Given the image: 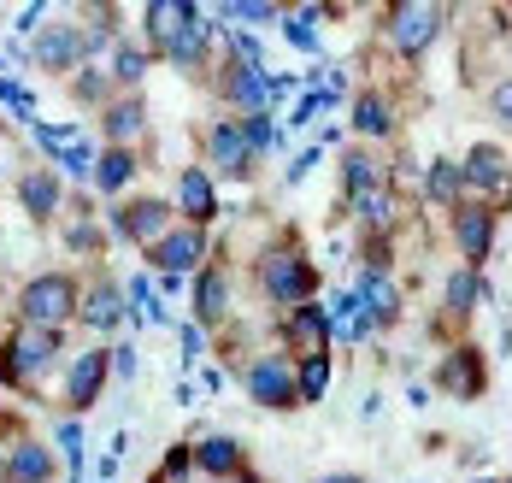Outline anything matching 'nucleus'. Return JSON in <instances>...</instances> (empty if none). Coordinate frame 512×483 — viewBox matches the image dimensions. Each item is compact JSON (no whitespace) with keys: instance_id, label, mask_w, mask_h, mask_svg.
I'll return each instance as SVG.
<instances>
[{"instance_id":"obj_1","label":"nucleus","mask_w":512,"mask_h":483,"mask_svg":"<svg viewBox=\"0 0 512 483\" xmlns=\"http://www.w3.org/2000/svg\"><path fill=\"white\" fill-rule=\"evenodd\" d=\"M18 313H24V324H36V330H59V324L77 313V283L65 271L30 277L24 295H18Z\"/></svg>"},{"instance_id":"obj_2","label":"nucleus","mask_w":512,"mask_h":483,"mask_svg":"<svg viewBox=\"0 0 512 483\" xmlns=\"http://www.w3.org/2000/svg\"><path fill=\"white\" fill-rule=\"evenodd\" d=\"M259 277H265V295H271V301H289V313L307 307L312 289H318V277H312V266L301 254H271V260L259 266Z\"/></svg>"},{"instance_id":"obj_3","label":"nucleus","mask_w":512,"mask_h":483,"mask_svg":"<svg viewBox=\"0 0 512 483\" xmlns=\"http://www.w3.org/2000/svg\"><path fill=\"white\" fill-rule=\"evenodd\" d=\"M389 36L407 59H418L436 36H442V6H395L389 12Z\"/></svg>"},{"instance_id":"obj_4","label":"nucleus","mask_w":512,"mask_h":483,"mask_svg":"<svg viewBox=\"0 0 512 483\" xmlns=\"http://www.w3.org/2000/svg\"><path fill=\"white\" fill-rule=\"evenodd\" d=\"M112 224L124 242H165L171 236V207L165 201H130V207H112Z\"/></svg>"},{"instance_id":"obj_5","label":"nucleus","mask_w":512,"mask_h":483,"mask_svg":"<svg viewBox=\"0 0 512 483\" xmlns=\"http://www.w3.org/2000/svg\"><path fill=\"white\" fill-rule=\"evenodd\" d=\"M59 330H36V324H24V336L6 348V360H12V372L18 377H36V372H48L53 360H59Z\"/></svg>"},{"instance_id":"obj_6","label":"nucleus","mask_w":512,"mask_h":483,"mask_svg":"<svg viewBox=\"0 0 512 483\" xmlns=\"http://www.w3.org/2000/svg\"><path fill=\"white\" fill-rule=\"evenodd\" d=\"M83 54H89V36L71 24H48L36 36V65H48V71H71V65H83Z\"/></svg>"},{"instance_id":"obj_7","label":"nucleus","mask_w":512,"mask_h":483,"mask_svg":"<svg viewBox=\"0 0 512 483\" xmlns=\"http://www.w3.org/2000/svg\"><path fill=\"white\" fill-rule=\"evenodd\" d=\"M248 395H254L259 407H295L301 401L295 395V372L283 360H259L254 372H248Z\"/></svg>"},{"instance_id":"obj_8","label":"nucleus","mask_w":512,"mask_h":483,"mask_svg":"<svg viewBox=\"0 0 512 483\" xmlns=\"http://www.w3.org/2000/svg\"><path fill=\"white\" fill-rule=\"evenodd\" d=\"M283 336H289V348H301V354H324V348H330V319H324V307H318V301L295 307V313L283 319Z\"/></svg>"},{"instance_id":"obj_9","label":"nucleus","mask_w":512,"mask_h":483,"mask_svg":"<svg viewBox=\"0 0 512 483\" xmlns=\"http://www.w3.org/2000/svg\"><path fill=\"white\" fill-rule=\"evenodd\" d=\"M460 183L465 189H501V183H507V154H501L495 142H477L460 165Z\"/></svg>"},{"instance_id":"obj_10","label":"nucleus","mask_w":512,"mask_h":483,"mask_svg":"<svg viewBox=\"0 0 512 483\" xmlns=\"http://www.w3.org/2000/svg\"><path fill=\"white\" fill-rule=\"evenodd\" d=\"M201 254H206V236L189 224V230H171L165 242H154V260L165 266V277H177V271H189V266H201Z\"/></svg>"},{"instance_id":"obj_11","label":"nucleus","mask_w":512,"mask_h":483,"mask_svg":"<svg viewBox=\"0 0 512 483\" xmlns=\"http://www.w3.org/2000/svg\"><path fill=\"white\" fill-rule=\"evenodd\" d=\"M454 236H460V248H465V260H471V266H477V260H489V248H495V218H489V207H460Z\"/></svg>"},{"instance_id":"obj_12","label":"nucleus","mask_w":512,"mask_h":483,"mask_svg":"<svg viewBox=\"0 0 512 483\" xmlns=\"http://www.w3.org/2000/svg\"><path fill=\"white\" fill-rule=\"evenodd\" d=\"M106 348H89L77 366H71V377H65V395H71V407H89L95 395H101V383H106Z\"/></svg>"},{"instance_id":"obj_13","label":"nucleus","mask_w":512,"mask_h":483,"mask_svg":"<svg viewBox=\"0 0 512 483\" xmlns=\"http://www.w3.org/2000/svg\"><path fill=\"white\" fill-rule=\"evenodd\" d=\"M48 478H53L48 442H18L12 460H6V472H0V483H48Z\"/></svg>"},{"instance_id":"obj_14","label":"nucleus","mask_w":512,"mask_h":483,"mask_svg":"<svg viewBox=\"0 0 512 483\" xmlns=\"http://www.w3.org/2000/svg\"><path fill=\"white\" fill-rule=\"evenodd\" d=\"M177 213L189 218L195 230L218 213V201H212V177H206V171H183V177H177Z\"/></svg>"},{"instance_id":"obj_15","label":"nucleus","mask_w":512,"mask_h":483,"mask_svg":"<svg viewBox=\"0 0 512 483\" xmlns=\"http://www.w3.org/2000/svg\"><path fill=\"white\" fill-rule=\"evenodd\" d=\"M206 154L218 160V171H248V160H254V148H248L242 124H212V136H206Z\"/></svg>"},{"instance_id":"obj_16","label":"nucleus","mask_w":512,"mask_h":483,"mask_svg":"<svg viewBox=\"0 0 512 483\" xmlns=\"http://www.w3.org/2000/svg\"><path fill=\"white\" fill-rule=\"evenodd\" d=\"M324 319H330V336H336V342H359V336H371V330H377V324L365 319L359 295H330Z\"/></svg>"},{"instance_id":"obj_17","label":"nucleus","mask_w":512,"mask_h":483,"mask_svg":"<svg viewBox=\"0 0 512 483\" xmlns=\"http://www.w3.org/2000/svg\"><path fill=\"white\" fill-rule=\"evenodd\" d=\"M354 295H359V307H365L371 324H389L395 313H401V295H395V283H389L383 271H365V283H359Z\"/></svg>"},{"instance_id":"obj_18","label":"nucleus","mask_w":512,"mask_h":483,"mask_svg":"<svg viewBox=\"0 0 512 483\" xmlns=\"http://www.w3.org/2000/svg\"><path fill=\"white\" fill-rule=\"evenodd\" d=\"M18 201H24V213L30 218H48L53 207H59V171H24L18 177Z\"/></svg>"},{"instance_id":"obj_19","label":"nucleus","mask_w":512,"mask_h":483,"mask_svg":"<svg viewBox=\"0 0 512 483\" xmlns=\"http://www.w3.org/2000/svg\"><path fill=\"white\" fill-rule=\"evenodd\" d=\"M189 12H195V6H183V0H148V6H142L148 36H154L159 48H171V42H177V30L189 24Z\"/></svg>"},{"instance_id":"obj_20","label":"nucleus","mask_w":512,"mask_h":483,"mask_svg":"<svg viewBox=\"0 0 512 483\" xmlns=\"http://www.w3.org/2000/svg\"><path fill=\"white\" fill-rule=\"evenodd\" d=\"M206 30H212V18H206L201 6H195V12H189V24H183V30H177V42H171V48H165V54H171V65H183V71H189V65H201Z\"/></svg>"},{"instance_id":"obj_21","label":"nucleus","mask_w":512,"mask_h":483,"mask_svg":"<svg viewBox=\"0 0 512 483\" xmlns=\"http://www.w3.org/2000/svg\"><path fill=\"white\" fill-rule=\"evenodd\" d=\"M224 307H230V277L224 271H201V283H195V319L212 324V319H224Z\"/></svg>"},{"instance_id":"obj_22","label":"nucleus","mask_w":512,"mask_h":483,"mask_svg":"<svg viewBox=\"0 0 512 483\" xmlns=\"http://www.w3.org/2000/svg\"><path fill=\"white\" fill-rule=\"evenodd\" d=\"M230 101L242 112H265L271 101V89H265V65H236V77H230Z\"/></svg>"},{"instance_id":"obj_23","label":"nucleus","mask_w":512,"mask_h":483,"mask_svg":"<svg viewBox=\"0 0 512 483\" xmlns=\"http://www.w3.org/2000/svg\"><path fill=\"white\" fill-rule=\"evenodd\" d=\"M77 313L95 324V330H112V324L124 319V295H118L112 283H95V289H89V301H77Z\"/></svg>"},{"instance_id":"obj_24","label":"nucleus","mask_w":512,"mask_h":483,"mask_svg":"<svg viewBox=\"0 0 512 483\" xmlns=\"http://www.w3.org/2000/svg\"><path fill=\"white\" fill-rule=\"evenodd\" d=\"M142 130H148V107H142V101H118V107H106V136H112V148L136 142Z\"/></svg>"},{"instance_id":"obj_25","label":"nucleus","mask_w":512,"mask_h":483,"mask_svg":"<svg viewBox=\"0 0 512 483\" xmlns=\"http://www.w3.org/2000/svg\"><path fill=\"white\" fill-rule=\"evenodd\" d=\"M195 460H201L206 472H218V478H236V466H242V442H236V436H206Z\"/></svg>"},{"instance_id":"obj_26","label":"nucleus","mask_w":512,"mask_h":483,"mask_svg":"<svg viewBox=\"0 0 512 483\" xmlns=\"http://www.w3.org/2000/svg\"><path fill=\"white\" fill-rule=\"evenodd\" d=\"M130 177H136V154L130 148H106L101 160H95V183H101L106 195H118Z\"/></svg>"},{"instance_id":"obj_27","label":"nucleus","mask_w":512,"mask_h":483,"mask_svg":"<svg viewBox=\"0 0 512 483\" xmlns=\"http://www.w3.org/2000/svg\"><path fill=\"white\" fill-rule=\"evenodd\" d=\"M442 389H454V395H471L477 383H483V372H477V360H471V348H454L448 360H442V377H436Z\"/></svg>"},{"instance_id":"obj_28","label":"nucleus","mask_w":512,"mask_h":483,"mask_svg":"<svg viewBox=\"0 0 512 483\" xmlns=\"http://www.w3.org/2000/svg\"><path fill=\"white\" fill-rule=\"evenodd\" d=\"M354 130H359V136H389V130H395L389 101H383V95H359V101H354Z\"/></svg>"},{"instance_id":"obj_29","label":"nucleus","mask_w":512,"mask_h":483,"mask_svg":"<svg viewBox=\"0 0 512 483\" xmlns=\"http://www.w3.org/2000/svg\"><path fill=\"white\" fill-rule=\"evenodd\" d=\"M324 389H330V354H307L301 372H295V395L301 401H318Z\"/></svg>"},{"instance_id":"obj_30","label":"nucleus","mask_w":512,"mask_h":483,"mask_svg":"<svg viewBox=\"0 0 512 483\" xmlns=\"http://www.w3.org/2000/svg\"><path fill=\"white\" fill-rule=\"evenodd\" d=\"M483 295H489V283H483V277H477L471 266L448 277V307H454V313H471V307H477Z\"/></svg>"},{"instance_id":"obj_31","label":"nucleus","mask_w":512,"mask_h":483,"mask_svg":"<svg viewBox=\"0 0 512 483\" xmlns=\"http://www.w3.org/2000/svg\"><path fill=\"white\" fill-rule=\"evenodd\" d=\"M218 18H230V24H277L283 6H271V0H230V6H218Z\"/></svg>"},{"instance_id":"obj_32","label":"nucleus","mask_w":512,"mask_h":483,"mask_svg":"<svg viewBox=\"0 0 512 483\" xmlns=\"http://www.w3.org/2000/svg\"><path fill=\"white\" fill-rule=\"evenodd\" d=\"M424 189H430V201H442V207H448V201L465 189V183H460V165H454V160H436V165H430V177H424Z\"/></svg>"},{"instance_id":"obj_33","label":"nucleus","mask_w":512,"mask_h":483,"mask_svg":"<svg viewBox=\"0 0 512 483\" xmlns=\"http://www.w3.org/2000/svg\"><path fill=\"white\" fill-rule=\"evenodd\" d=\"M342 177H348V201L383 183V177H377V160H371V154H348V160H342Z\"/></svg>"},{"instance_id":"obj_34","label":"nucleus","mask_w":512,"mask_h":483,"mask_svg":"<svg viewBox=\"0 0 512 483\" xmlns=\"http://www.w3.org/2000/svg\"><path fill=\"white\" fill-rule=\"evenodd\" d=\"M354 213L365 218V224H389V218H395V201H389V189L377 183V189H365V195H354Z\"/></svg>"},{"instance_id":"obj_35","label":"nucleus","mask_w":512,"mask_h":483,"mask_svg":"<svg viewBox=\"0 0 512 483\" xmlns=\"http://www.w3.org/2000/svg\"><path fill=\"white\" fill-rule=\"evenodd\" d=\"M242 136H248V148H254V154H265V148L277 142V130H271V112H248V118H242Z\"/></svg>"},{"instance_id":"obj_36","label":"nucleus","mask_w":512,"mask_h":483,"mask_svg":"<svg viewBox=\"0 0 512 483\" xmlns=\"http://www.w3.org/2000/svg\"><path fill=\"white\" fill-rule=\"evenodd\" d=\"M142 71H148V54L142 48H118V59H112V77L118 83H142Z\"/></svg>"},{"instance_id":"obj_37","label":"nucleus","mask_w":512,"mask_h":483,"mask_svg":"<svg viewBox=\"0 0 512 483\" xmlns=\"http://www.w3.org/2000/svg\"><path fill=\"white\" fill-rule=\"evenodd\" d=\"M36 142L48 148V160H53V154H65V148H71V142H83V136H77L71 124H36Z\"/></svg>"},{"instance_id":"obj_38","label":"nucleus","mask_w":512,"mask_h":483,"mask_svg":"<svg viewBox=\"0 0 512 483\" xmlns=\"http://www.w3.org/2000/svg\"><path fill=\"white\" fill-rule=\"evenodd\" d=\"M53 160H59V171H71V177H89V171H95V148H89V142H71V148L53 154Z\"/></svg>"},{"instance_id":"obj_39","label":"nucleus","mask_w":512,"mask_h":483,"mask_svg":"<svg viewBox=\"0 0 512 483\" xmlns=\"http://www.w3.org/2000/svg\"><path fill=\"white\" fill-rule=\"evenodd\" d=\"M0 101L18 112L24 124H36V101H30V89H18V83H6V77H0Z\"/></svg>"},{"instance_id":"obj_40","label":"nucleus","mask_w":512,"mask_h":483,"mask_svg":"<svg viewBox=\"0 0 512 483\" xmlns=\"http://www.w3.org/2000/svg\"><path fill=\"white\" fill-rule=\"evenodd\" d=\"M53 442H59V454H65V460H71V472H77V466H83V430L59 425V430H53Z\"/></svg>"},{"instance_id":"obj_41","label":"nucleus","mask_w":512,"mask_h":483,"mask_svg":"<svg viewBox=\"0 0 512 483\" xmlns=\"http://www.w3.org/2000/svg\"><path fill=\"white\" fill-rule=\"evenodd\" d=\"M230 48H236V59H242V65H259V42L248 36V30H230Z\"/></svg>"},{"instance_id":"obj_42","label":"nucleus","mask_w":512,"mask_h":483,"mask_svg":"<svg viewBox=\"0 0 512 483\" xmlns=\"http://www.w3.org/2000/svg\"><path fill=\"white\" fill-rule=\"evenodd\" d=\"M106 95V77L101 71H83V77H77V101H101Z\"/></svg>"},{"instance_id":"obj_43","label":"nucleus","mask_w":512,"mask_h":483,"mask_svg":"<svg viewBox=\"0 0 512 483\" xmlns=\"http://www.w3.org/2000/svg\"><path fill=\"white\" fill-rule=\"evenodd\" d=\"M201 348H206V330L201 324H183V360H189V366L201 360Z\"/></svg>"},{"instance_id":"obj_44","label":"nucleus","mask_w":512,"mask_h":483,"mask_svg":"<svg viewBox=\"0 0 512 483\" xmlns=\"http://www.w3.org/2000/svg\"><path fill=\"white\" fill-rule=\"evenodd\" d=\"M318 112H324V89H307V101L295 107V118H289V124H312Z\"/></svg>"},{"instance_id":"obj_45","label":"nucleus","mask_w":512,"mask_h":483,"mask_svg":"<svg viewBox=\"0 0 512 483\" xmlns=\"http://www.w3.org/2000/svg\"><path fill=\"white\" fill-rule=\"evenodd\" d=\"M489 107H495V118H501V124H512V83H495Z\"/></svg>"},{"instance_id":"obj_46","label":"nucleus","mask_w":512,"mask_h":483,"mask_svg":"<svg viewBox=\"0 0 512 483\" xmlns=\"http://www.w3.org/2000/svg\"><path fill=\"white\" fill-rule=\"evenodd\" d=\"M283 30H289V42H295V48H312V42H318V30H312V24H301V18H289Z\"/></svg>"},{"instance_id":"obj_47","label":"nucleus","mask_w":512,"mask_h":483,"mask_svg":"<svg viewBox=\"0 0 512 483\" xmlns=\"http://www.w3.org/2000/svg\"><path fill=\"white\" fill-rule=\"evenodd\" d=\"M318 160H324V148H307L301 160L289 165V183H301V177H307V171H312V165H318Z\"/></svg>"},{"instance_id":"obj_48","label":"nucleus","mask_w":512,"mask_h":483,"mask_svg":"<svg viewBox=\"0 0 512 483\" xmlns=\"http://www.w3.org/2000/svg\"><path fill=\"white\" fill-rule=\"evenodd\" d=\"M112 366H118V377H136V354H130V348H118V354H112Z\"/></svg>"},{"instance_id":"obj_49","label":"nucleus","mask_w":512,"mask_h":483,"mask_svg":"<svg viewBox=\"0 0 512 483\" xmlns=\"http://www.w3.org/2000/svg\"><path fill=\"white\" fill-rule=\"evenodd\" d=\"M318 483H365V478H354V472H336V478H318Z\"/></svg>"},{"instance_id":"obj_50","label":"nucleus","mask_w":512,"mask_h":483,"mask_svg":"<svg viewBox=\"0 0 512 483\" xmlns=\"http://www.w3.org/2000/svg\"><path fill=\"white\" fill-rule=\"evenodd\" d=\"M230 483H254V478H230Z\"/></svg>"},{"instance_id":"obj_51","label":"nucleus","mask_w":512,"mask_h":483,"mask_svg":"<svg viewBox=\"0 0 512 483\" xmlns=\"http://www.w3.org/2000/svg\"><path fill=\"white\" fill-rule=\"evenodd\" d=\"M0 165H6V160H0Z\"/></svg>"},{"instance_id":"obj_52","label":"nucleus","mask_w":512,"mask_h":483,"mask_svg":"<svg viewBox=\"0 0 512 483\" xmlns=\"http://www.w3.org/2000/svg\"><path fill=\"white\" fill-rule=\"evenodd\" d=\"M477 483H483V478H477Z\"/></svg>"}]
</instances>
